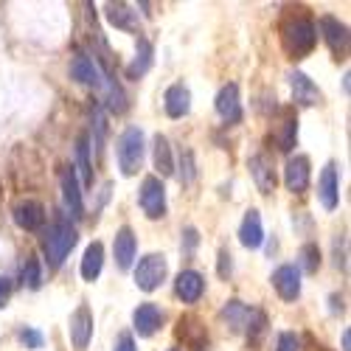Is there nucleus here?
<instances>
[{
    "mask_svg": "<svg viewBox=\"0 0 351 351\" xmlns=\"http://www.w3.org/2000/svg\"><path fill=\"white\" fill-rule=\"evenodd\" d=\"M143 152H146L143 132L138 127H127L119 138V166H121V171L127 174V178H132V174L141 169Z\"/></svg>",
    "mask_w": 351,
    "mask_h": 351,
    "instance_id": "nucleus-3",
    "label": "nucleus"
},
{
    "mask_svg": "<svg viewBox=\"0 0 351 351\" xmlns=\"http://www.w3.org/2000/svg\"><path fill=\"white\" fill-rule=\"evenodd\" d=\"M239 242L247 247V250H256L261 247V242H265V225H261V217L256 208H250L242 219V228H239Z\"/></svg>",
    "mask_w": 351,
    "mask_h": 351,
    "instance_id": "nucleus-20",
    "label": "nucleus"
},
{
    "mask_svg": "<svg viewBox=\"0 0 351 351\" xmlns=\"http://www.w3.org/2000/svg\"><path fill=\"white\" fill-rule=\"evenodd\" d=\"M112 253H115V265H119L121 270H130L132 267V258L138 253V239L130 225L119 228V233H115V242H112Z\"/></svg>",
    "mask_w": 351,
    "mask_h": 351,
    "instance_id": "nucleus-9",
    "label": "nucleus"
},
{
    "mask_svg": "<svg viewBox=\"0 0 351 351\" xmlns=\"http://www.w3.org/2000/svg\"><path fill=\"white\" fill-rule=\"evenodd\" d=\"M14 222L23 230H40L45 225V206L37 199H23L14 206Z\"/></svg>",
    "mask_w": 351,
    "mask_h": 351,
    "instance_id": "nucleus-10",
    "label": "nucleus"
},
{
    "mask_svg": "<svg viewBox=\"0 0 351 351\" xmlns=\"http://www.w3.org/2000/svg\"><path fill=\"white\" fill-rule=\"evenodd\" d=\"M68 329H71L73 348L84 351L87 343H90V337H93V312H90V306H87V304L76 306V312L71 315V326Z\"/></svg>",
    "mask_w": 351,
    "mask_h": 351,
    "instance_id": "nucleus-6",
    "label": "nucleus"
},
{
    "mask_svg": "<svg viewBox=\"0 0 351 351\" xmlns=\"http://www.w3.org/2000/svg\"><path fill=\"white\" fill-rule=\"evenodd\" d=\"M101 267H104V247L101 242H93V245H87L84 250V258H82V278L84 281H96L101 276Z\"/></svg>",
    "mask_w": 351,
    "mask_h": 351,
    "instance_id": "nucleus-22",
    "label": "nucleus"
},
{
    "mask_svg": "<svg viewBox=\"0 0 351 351\" xmlns=\"http://www.w3.org/2000/svg\"><path fill=\"white\" fill-rule=\"evenodd\" d=\"M320 32H324V40L329 43L332 51H346L348 48V28L340 20L320 17Z\"/></svg>",
    "mask_w": 351,
    "mask_h": 351,
    "instance_id": "nucleus-21",
    "label": "nucleus"
},
{
    "mask_svg": "<svg viewBox=\"0 0 351 351\" xmlns=\"http://www.w3.org/2000/svg\"><path fill=\"white\" fill-rule=\"evenodd\" d=\"M289 87H292V99H295L298 104H304V107H315V104H320V90H317V84H315L306 73L292 71V73H289Z\"/></svg>",
    "mask_w": 351,
    "mask_h": 351,
    "instance_id": "nucleus-11",
    "label": "nucleus"
},
{
    "mask_svg": "<svg viewBox=\"0 0 351 351\" xmlns=\"http://www.w3.org/2000/svg\"><path fill=\"white\" fill-rule=\"evenodd\" d=\"M23 284L28 289H40L43 284V270H40V261L37 258H28L25 261V267H23Z\"/></svg>",
    "mask_w": 351,
    "mask_h": 351,
    "instance_id": "nucleus-26",
    "label": "nucleus"
},
{
    "mask_svg": "<svg viewBox=\"0 0 351 351\" xmlns=\"http://www.w3.org/2000/svg\"><path fill=\"white\" fill-rule=\"evenodd\" d=\"M183 171H180V178H183V183H191L194 180V155L191 152H183Z\"/></svg>",
    "mask_w": 351,
    "mask_h": 351,
    "instance_id": "nucleus-33",
    "label": "nucleus"
},
{
    "mask_svg": "<svg viewBox=\"0 0 351 351\" xmlns=\"http://www.w3.org/2000/svg\"><path fill=\"white\" fill-rule=\"evenodd\" d=\"M155 169L160 171V178H169L174 171V160H171V146L166 135H155Z\"/></svg>",
    "mask_w": 351,
    "mask_h": 351,
    "instance_id": "nucleus-24",
    "label": "nucleus"
},
{
    "mask_svg": "<svg viewBox=\"0 0 351 351\" xmlns=\"http://www.w3.org/2000/svg\"><path fill=\"white\" fill-rule=\"evenodd\" d=\"M141 208L149 219H160L166 214V189H163V180L149 174V178H143L141 183Z\"/></svg>",
    "mask_w": 351,
    "mask_h": 351,
    "instance_id": "nucleus-5",
    "label": "nucleus"
},
{
    "mask_svg": "<svg viewBox=\"0 0 351 351\" xmlns=\"http://www.w3.org/2000/svg\"><path fill=\"white\" fill-rule=\"evenodd\" d=\"M62 197H65V208L71 211V217L79 219L84 214V199H82V189H79L73 166L62 171Z\"/></svg>",
    "mask_w": 351,
    "mask_h": 351,
    "instance_id": "nucleus-17",
    "label": "nucleus"
},
{
    "mask_svg": "<svg viewBox=\"0 0 351 351\" xmlns=\"http://www.w3.org/2000/svg\"><path fill=\"white\" fill-rule=\"evenodd\" d=\"M284 183L292 194H304L309 189V158L306 155H295V158L287 160Z\"/></svg>",
    "mask_w": 351,
    "mask_h": 351,
    "instance_id": "nucleus-8",
    "label": "nucleus"
},
{
    "mask_svg": "<svg viewBox=\"0 0 351 351\" xmlns=\"http://www.w3.org/2000/svg\"><path fill=\"white\" fill-rule=\"evenodd\" d=\"M247 169H250V174H253V180H256V186H258L261 194H273V191H276L278 178H276L273 163H270L265 155H253L250 163H247Z\"/></svg>",
    "mask_w": 351,
    "mask_h": 351,
    "instance_id": "nucleus-13",
    "label": "nucleus"
},
{
    "mask_svg": "<svg viewBox=\"0 0 351 351\" xmlns=\"http://www.w3.org/2000/svg\"><path fill=\"white\" fill-rule=\"evenodd\" d=\"M76 239H79L76 228H73L71 222H65V219H56V222L45 230V237H43V253H45V258H48V265H51V267H62V261H65L68 253L73 250Z\"/></svg>",
    "mask_w": 351,
    "mask_h": 351,
    "instance_id": "nucleus-1",
    "label": "nucleus"
},
{
    "mask_svg": "<svg viewBox=\"0 0 351 351\" xmlns=\"http://www.w3.org/2000/svg\"><path fill=\"white\" fill-rule=\"evenodd\" d=\"M171 351H174V348H171Z\"/></svg>",
    "mask_w": 351,
    "mask_h": 351,
    "instance_id": "nucleus-37",
    "label": "nucleus"
},
{
    "mask_svg": "<svg viewBox=\"0 0 351 351\" xmlns=\"http://www.w3.org/2000/svg\"><path fill=\"white\" fill-rule=\"evenodd\" d=\"M112 351H138L132 335H121L119 340H115V348H112Z\"/></svg>",
    "mask_w": 351,
    "mask_h": 351,
    "instance_id": "nucleus-34",
    "label": "nucleus"
},
{
    "mask_svg": "<svg viewBox=\"0 0 351 351\" xmlns=\"http://www.w3.org/2000/svg\"><path fill=\"white\" fill-rule=\"evenodd\" d=\"M281 40H284V48L292 53V56H304L315 48L317 43V28L309 17H295L284 25L281 32Z\"/></svg>",
    "mask_w": 351,
    "mask_h": 351,
    "instance_id": "nucleus-2",
    "label": "nucleus"
},
{
    "mask_svg": "<svg viewBox=\"0 0 351 351\" xmlns=\"http://www.w3.org/2000/svg\"><path fill=\"white\" fill-rule=\"evenodd\" d=\"M71 76H73L79 84H87V87H101V84H104V76H101L99 65H96L87 53H76V56H73Z\"/></svg>",
    "mask_w": 351,
    "mask_h": 351,
    "instance_id": "nucleus-12",
    "label": "nucleus"
},
{
    "mask_svg": "<svg viewBox=\"0 0 351 351\" xmlns=\"http://www.w3.org/2000/svg\"><path fill=\"white\" fill-rule=\"evenodd\" d=\"M9 295H12V284H9V278L0 276V306H6Z\"/></svg>",
    "mask_w": 351,
    "mask_h": 351,
    "instance_id": "nucleus-35",
    "label": "nucleus"
},
{
    "mask_svg": "<svg viewBox=\"0 0 351 351\" xmlns=\"http://www.w3.org/2000/svg\"><path fill=\"white\" fill-rule=\"evenodd\" d=\"M317 194H320V202H324L326 211L337 208V202H340V183H337V166L335 163H326L324 174H320Z\"/></svg>",
    "mask_w": 351,
    "mask_h": 351,
    "instance_id": "nucleus-16",
    "label": "nucleus"
},
{
    "mask_svg": "<svg viewBox=\"0 0 351 351\" xmlns=\"http://www.w3.org/2000/svg\"><path fill=\"white\" fill-rule=\"evenodd\" d=\"M343 351H351V332H343Z\"/></svg>",
    "mask_w": 351,
    "mask_h": 351,
    "instance_id": "nucleus-36",
    "label": "nucleus"
},
{
    "mask_svg": "<svg viewBox=\"0 0 351 351\" xmlns=\"http://www.w3.org/2000/svg\"><path fill=\"white\" fill-rule=\"evenodd\" d=\"M87 135H82L79 138V143H76V158H79V169H82V178H84V183H93V174H90V158H87Z\"/></svg>",
    "mask_w": 351,
    "mask_h": 351,
    "instance_id": "nucleus-29",
    "label": "nucleus"
},
{
    "mask_svg": "<svg viewBox=\"0 0 351 351\" xmlns=\"http://www.w3.org/2000/svg\"><path fill=\"white\" fill-rule=\"evenodd\" d=\"M132 324H135V332L141 337H152L158 332V326L163 324V312L155 304H141L132 312Z\"/></svg>",
    "mask_w": 351,
    "mask_h": 351,
    "instance_id": "nucleus-14",
    "label": "nucleus"
},
{
    "mask_svg": "<svg viewBox=\"0 0 351 351\" xmlns=\"http://www.w3.org/2000/svg\"><path fill=\"white\" fill-rule=\"evenodd\" d=\"M166 273H169L166 258H163L160 253H149V256H143V258L138 261V267H135V284H138V289H143V292H155V289L163 284Z\"/></svg>",
    "mask_w": 351,
    "mask_h": 351,
    "instance_id": "nucleus-4",
    "label": "nucleus"
},
{
    "mask_svg": "<svg viewBox=\"0 0 351 351\" xmlns=\"http://www.w3.org/2000/svg\"><path fill=\"white\" fill-rule=\"evenodd\" d=\"M273 287L281 301H298L301 295V270L295 265H284L273 273Z\"/></svg>",
    "mask_w": 351,
    "mask_h": 351,
    "instance_id": "nucleus-7",
    "label": "nucleus"
},
{
    "mask_svg": "<svg viewBox=\"0 0 351 351\" xmlns=\"http://www.w3.org/2000/svg\"><path fill=\"white\" fill-rule=\"evenodd\" d=\"M152 43L149 40H138V53H135V60H132V65L127 68V76L130 79H138V76H143L146 71L152 68Z\"/></svg>",
    "mask_w": 351,
    "mask_h": 351,
    "instance_id": "nucleus-23",
    "label": "nucleus"
},
{
    "mask_svg": "<svg viewBox=\"0 0 351 351\" xmlns=\"http://www.w3.org/2000/svg\"><path fill=\"white\" fill-rule=\"evenodd\" d=\"M295 138H298V121H284V132H281V138H278V143H281V149L284 152H289L292 146H295Z\"/></svg>",
    "mask_w": 351,
    "mask_h": 351,
    "instance_id": "nucleus-30",
    "label": "nucleus"
},
{
    "mask_svg": "<svg viewBox=\"0 0 351 351\" xmlns=\"http://www.w3.org/2000/svg\"><path fill=\"white\" fill-rule=\"evenodd\" d=\"M174 289H178V295L186 304H197L202 298V292H206V278H202L197 270H183L178 276V284H174Z\"/></svg>",
    "mask_w": 351,
    "mask_h": 351,
    "instance_id": "nucleus-19",
    "label": "nucleus"
},
{
    "mask_svg": "<svg viewBox=\"0 0 351 351\" xmlns=\"http://www.w3.org/2000/svg\"><path fill=\"white\" fill-rule=\"evenodd\" d=\"M217 112L222 115L225 121H239L242 119V104H239V87L237 84H225L222 90L217 93V101H214Z\"/></svg>",
    "mask_w": 351,
    "mask_h": 351,
    "instance_id": "nucleus-15",
    "label": "nucleus"
},
{
    "mask_svg": "<svg viewBox=\"0 0 351 351\" xmlns=\"http://www.w3.org/2000/svg\"><path fill=\"white\" fill-rule=\"evenodd\" d=\"M23 343H25V348H43V335L37 332V329H20V335H17Z\"/></svg>",
    "mask_w": 351,
    "mask_h": 351,
    "instance_id": "nucleus-31",
    "label": "nucleus"
},
{
    "mask_svg": "<svg viewBox=\"0 0 351 351\" xmlns=\"http://www.w3.org/2000/svg\"><path fill=\"white\" fill-rule=\"evenodd\" d=\"M317 267H320V250H317V245H304L301 247V267L298 270L317 273Z\"/></svg>",
    "mask_w": 351,
    "mask_h": 351,
    "instance_id": "nucleus-27",
    "label": "nucleus"
},
{
    "mask_svg": "<svg viewBox=\"0 0 351 351\" xmlns=\"http://www.w3.org/2000/svg\"><path fill=\"white\" fill-rule=\"evenodd\" d=\"M225 317H228V324H233V329H239L245 324V317H250V309L242 301H230L225 306Z\"/></svg>",
    "mask_w": 351,
    "mask_h": 351,
    "instance_id": "nucleus-28",
    "label": "nucleus"
},
{
    "mask_svg": "<svg viewBox=\"0 0 351 351\" xmlns=\"http://www.w3.org/2000/svg\"><path fill=\"white\" fill-rule=\"evenodd\" d=\"M276 351H298V337L292 335V332H281L278 335V346Z\"/></svg>",
    "mask_w": 351,
    "mask_h": 351,
    "instance_id": "nucleus-32",
    "label": "nucleus"
},
{
    "mask_svg": "<svg viewBox=\"0 0 351 351\" xmlns=\"http://www.w3.org/2000/svg\"><path fill=\"white\" fill-rule=\"evenodd\" d=\"M107 17H110L112 25L127 28V32H132V28H135L132 12H130V6H124V3H112V6H107Z\"/></svg>",
    "mask_w": 351,
    "mask_h": 351,
    "instance_id": "nucleus-25",
    "label": "nucleus"
},
{
    "mask_svg": "<svg viewBox=\"0 0 351 351\" xmlns=\"http://www.w3.org/2000/svg\"><path fill=\"white\" fill-rule=\"evenodd\" d=\"M163 107H166V115L169 119H183L191 110V93L186 84H171L166 90V99H163Z\"/></svg>",
    "mask_w": 351,
    "mask_h": 351,
    "instance_id": "nucleus-18",
    "label": "nucleus"
}]
</instances>
